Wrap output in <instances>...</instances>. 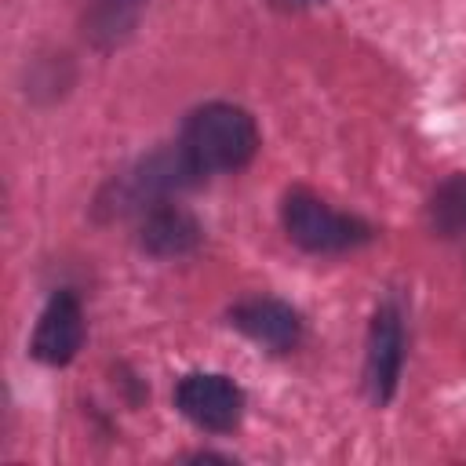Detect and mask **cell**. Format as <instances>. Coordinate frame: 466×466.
I'll return each mask as SVG.
<instances>
[{
  "label": "cell",
  "instance_id": "obj_1",
  "mask_svg": "<svg viewBox=\"0 0 466 466\" xmlns=\"http://www.w3.org/2000/svg\"><path fill=\"white\" fill-rule=\"evenodd\" d=\"M189 160L211 175V171H237L251 164L258 153V127L248 109L233 102H208L193 109L182 124V142H178Z\"/></svg>",
  "mask_w": 466,
  "mask_h": 466
},
{
  "label": "cell",
  "instance_id": "obj_2",
  "mask_svg": "<svg viewBox=\"0 0 466 466\" xmlns=\"http://www.w3.org/2000/svg\"><path fill=\"white\" fill-rule=\"evenodd\" d=\"M280 218H284L288 237L302 251H313V255H339V251H350L371 240V226L364 218L335 211L309 189H291L284 197Z\"/></svg>",
  "mask_w": 466,
  "mask_h": 466
},
{
  "label": "cell",
  "instance_id": "obj_3",
  "mask_svg": "<svg viewBox=\"0 0 466 466\" xmlns=\"http://www.w3.org/2000/svg\"><path fill=\"white\" fill-rule=\"evenodd\" d=\"M175 408L200 430L226 433L244 415V393L233 379L215 371H193L175 386Z\"/></svg>",
  "mask_w": 466,
  "mask_h": 466
},
{
  "label": "cell",
  "instance_id": "obj_4",
  "mask_svg": "<svg viewBox=\"0 0 466 466\" xmlns=\"http://www.w3.org/2000/svg\"><path fill=\"white\" fill-rule=\"evenodd\" d=\"M404 368V320L393 302H382L371 317L368 350H364V390L375 404H386L397 393Z\"/></svg>",
  "mask_w": 466,
  "mask_h": 466
},
{
  "label": "cell",
  "instance_id": "obj_5",
  "mask_svg": "<svg viewBox=\"0 0 466 466\" xmlns=\"http://www.w3.org/2000/svg\"><path fill=\"white\" fill-rule=\"evenodd\" d=\"M229 324L273 353H288L302 342V317L280 299H244L229 309Z\"/></svg>",
  "mask_w": 466,
  "mask_h": 466
},
{
  "label": "cell",
  "instance_id": "obj_6",
  "mask_svg": "<svg viewBox=\"0 0 466 466\" xmlns=\"http://www.w3.org/2000/svg\"><path fill=\"white\" fill-rule=\"evenodd\" d=\"M80 342H84V309H80L76 295L58 291L36 320L29 353L44 364H69L76 357Z\"/></svg>",
  "mask_w": 466,
  "mask_h": 466
},
{
  "label": "cell",
  "instance_id": "obj_7",
  "mask_svg": "<svg viewBox=\"0 0 466 466\" xmlns=\"http://www.w3.org/2000/svg\"><path fill=\"white\" fill-rule=\"evenodd\" d=\"M200 237H204L200 222H197L186 208L167 204V200L149 204V211H146V218H142V226H138V244H142V251H149V255H157V258L189 255V251L200 244Z\"/></svg>",
  "mask_w": 466,
  "mask_h": 466
},
{
  "label": "cell",
  "instance_id": "obj_8",
  "mask_svg": "<svg viewBox=\"0 0 466 466\" xmlns=\"http://www.w3.org/2000/svg\"><path fill=\"white\" fill-rule=\"evenodd\" d=\"M142 7H146V0H91L87 11H84L87 40L95 47H106V51L120 47L135 33V25L142 18Z\"/></svg>",
  "mask_w": 466,
  "mask_h": 466
},
{
  "label": "cell",
  "instance_id": "obj_9",
  "mask_svg": "<svg viewBox=\"0 0 466 466\" xmlns=\"http://www.w3.org/2000/svg\"><path fill=\"white\" fill-rule=\"evenodd\" d=\"M426 215H430V229L437 237H444V240L459 237L466 229V175H448L433 189Z\"/></svg>",
  "mask_w": 466,
  "mask_h": 466
},
{
  "label": "cell",
  "instance_id": "obj_10",
  "mask_svg": "<svg viewBox=\"0 0 466 466\" xmlns=\"http://www.w3.org/2000/svg\"><path fill=\"white\" fill-rule=\"evenodd\" d=\"M280 7H309V4H317V0H277Z\"/></svg>",
  "mask_w": 466,
  "mask_h": 466
}]
</instances>
